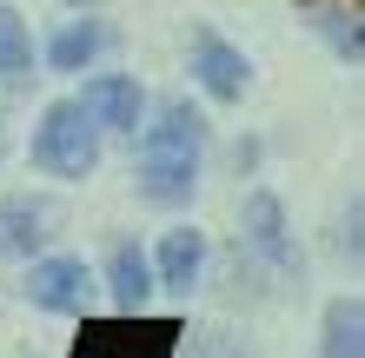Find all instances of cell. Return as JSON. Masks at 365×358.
<instances>
[{
	"mask_svg": "<svg viewBox=\"0 0 365 358\" xmlns=\"http://www.w3.org/2000/svg\"><path fill=\"white\" fill-rule=\"evenodd\" d=\"M106 47H113V27H106L93 7H80V20H67V27L47 40V67L53 73H87Z\"/></svg>",
	"mask_w": 365,
	"mask_h": 358,
	"instance_id": "11",
	"label": "cell"
},
{
	"mask_svg": "<svg viewBox=\"0 0 365 358\" xmlns=\"http://www.w3.org/2000/svg\"><path fill=\"white\" fill-rule=\"evenodd\" d=\"M67 7H100V0H67Z\"/></svg>",
	"mask_w": 365,
	"mask_h": 358,
	"instance_id": "18",
	"label": "cell"
},
{
	"mask_svg": "<svg viewBox=\"0 0 365 358\" xmlns=\"http://www.w3.org/2000/svg\"><path fill=\"white\" fill-rule=\"evenodd\" d=\"M106 292H113V305L126 312V319H140L146 299H153V259H146V246L140 239H120L113 252H106Z\"/></svg>",
	"mask_w": 365,
	"mask_h": 358,
	"instance_id": "10",
	"label": "cell"
},
{
	"mask_svg": "<svg viewBox=\"0 0 365 358\" xmlns=\"http://www.w3.org/2000/svg\"><path fill=\"white\" fill-rule=\"evenodd\" d=\"M299 7L312 14V27L332 40V53L339 60H365V40H359V0H299Z\"/></svg>",
	"mask_w": 365,
	"mask_h": 358,
	"instance_id": "14",
	"label": "cell"
},
{
	"mask_svg": "<svg viewBox=\"0 0 365 358\" xmlns=\"http://www.w3.org/2000/svg\"><path fill=\"white\" fill-rule=\"evenodd\" d=\"M146 259H153V285H160V292H180V299H186V292L206 279L212 246H206V233H200V226H166V233H160V246L146 252Z\"/></svg>",
	"mask_w": 365,
	"mask_h": 358,
	"instance_id": "8",
	"label": "cell"
},
{
	"mask_svg": "<svg viewBox=\"0 0 365 358\" xmlns=\"http://www.w3.org/2000/svg\"><path fill=\"white\" fill-rule=\"evenodd\" d=\"M192 358H266V352L226 325H206V332H192Z\"/></svg>",
	"mask_w": 365,
	"mask_h": 358,
	"instance_id": "15",
	"label": "cell"
},
{
	"mask_svg": "<svg viewBox=\"0 0 365 358\" xmlns=\"http://www.w3.org/2000/svg\"><path fill=\"white\" fill-rule=\"evenodd\" d=\"M206 139H212V126H206V113L192 107V100H160L153 120H140L146 153H200L206 159Z\"/></svg>",
	"mask_w": 365,
	"mask_h": 358,
	"instance_id": "9",
	"label": "cell"
},
{
	"mask_svg": "<svg viewBox=\"0 0 365 358\" xmlns=\"http://www.w3.org/2000/svg\"><path fill=\"white\" fill-rule=\"evenodd\" d=\"M20 299L34 312H53V319H87L93 272H87V259H73V252H34L27 272H20Z\"/></svg>",
	"mask_w": 365,
	"mask_h": 358,
	"instance_id": "3",
	"label": "cell"
},
{
	"mask_svg": "<svg viewBox=\"0 0 365 358\" xmlns=\"http://www.w3.org/2000/svg\"><path fill=\"white\" fill-rule=\"evenodd\" d=\"M60 233V206L47 193H0V259H34Z\"/></svg>",
	"mask_w": 365,
	"mask_h": 358,
	"instance_id": "6",
	"label": "cell"
},
{
	"mask_svg": "<svg viewBox=\"0 0 365 358\" xmlns=\"http://www.w3.org/2000/svg\"><path fill=\"white\" fill-rule=\"evenodd\" d=\"M73 100L93 113L100 133H140V120H146V87L133 73H93L87 67V87H80Z\"/></svg>",
	"mask_w": 365,
	"mask_h": 358,
	"instance_id": "7",
	"label": "cell"
},
{
	"mask_svg": "<svg viewBox=\"0 0 365 358\" xmlns=\"http://www.w3.org/2000/svg\"><path fill=\"white\" fill-rule=\"evenodd\" d=\"M359 219H365V199L352 193V206H346V219H339V259H365V246H359Z\"/></svg>",
	"mask_w": 365,
	"mask_h": 358,
	"instance_id": "16",
	"label": "cell"
},
{
	"mask_svg": "<svg viewBox=\"0 0 365 358\" xmlns=\"http://www.w3.org/2000/svg\"><path fill=\"white\" fill-rule=\"evenodd\" d=\"M100 153H106V133L93 126V113L80 107V100H47L34 120V139H27V159L34 173L47 179H93L100 173Z\"/></svg>",
	"mask_w": 365,
	"mask_h": 358,
	"instance_id": "1",
	"label": "cell"
},
{
	"mask_svg": "<svg viewBox=\"0 0 365 358\" xmlns=\"http://www.w3.org/2000/svg\"><path fill=\"white\" fill-rule=\"evenodd\" d=\"M0 159H7V113H0Z\"/></svg>",
	"mask_w": 365,
	"mask_h": 358,
	"instance_id": "17",
	"label": "cell"
},
{
	"mask_svg": "<svg viewBox=\"0 0 365 358\" xmlns=\"http://www.w3.org/2000/svg\"><path fill=\"white\" fill-rule=\"evenodd\" d=\"M133 193L160 213H180L200 193V153H133Z\"/></svg>",
	"mask_w": 365,
	"mask_h": 358,
	"instance_id": "5",
	"label": "cell"
},
{
	"mask_svg": "<svg viewBox=\"0 0 365 358\" xmlns=\"http://www.w3.org/2000/svg\"><path fill=\"white\" fill-rule=\"evenodd\" d=\"M34 27L27 14L0 0V87H34Z\"/></svg>",
	"mask_w": 365,
	"mask_h": 358,
	"instance_id": "13",
	"label": "cell"
},
{
	"mask_svg": "<svg viewBox=\"0 0 365 358\" xmlns=\"http://www.w3.org/2000/svg\"><path fill=\"white\" fill-rule=\"evenodd\" d=\"M240 252L259 259L266 272H279V279H299V272H306V259H299V246H292V226H286V199H279L272 186H252L240 199Z\"/></svg>",
	"mask_w": 365,
	"mask_h": 358,
	"instance_id": "2",
	"label": "cell"
},
{
	"mask_svg": "<svg viewBox=\"0 0 365 358\" xmlns=\"http://www.w3.org/2000/svg\"><path fill=\"white\" fill-rule=\"evenodd\" d=\"M192 87H200L212 107H240V100L252 93L246 47H232V40L212 33V27H192Z\"/></svg>",
	"mask_w": 365,
	"mask_h": 358,
	"instance_id": "4",
	"label": "cell"
},
{
	"mask_svg": "<svg viewBox=\"0 0 365 358\" xmlns=\"http://www.w3.org/2000/svg\"><path fill=\"white\" fill-rule=\"evenodd\" d=\"M319 358H365V299L339 292L319 319Z\"/></svg>",
	"mask_w": 365,
	"mask_h": 358,
	"instance_id": "12",
	"label": "cell"
}]
</instances>
